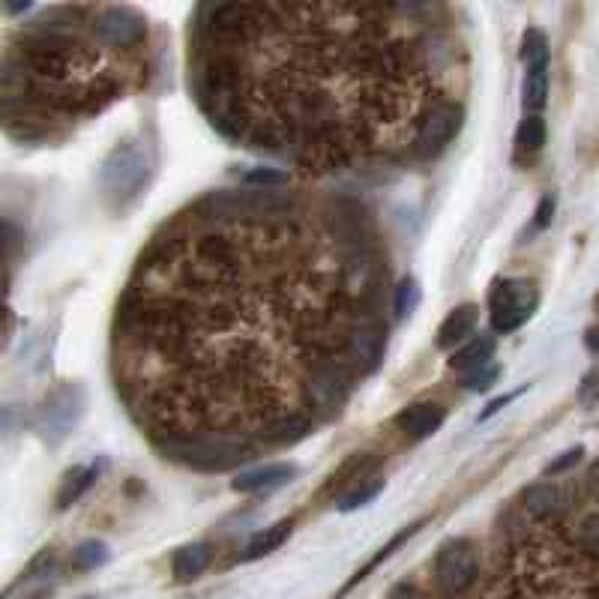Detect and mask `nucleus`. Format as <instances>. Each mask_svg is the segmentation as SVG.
Returning <instances> with one entry per match:
<instances>
[{
  "label": "nucleus",
  "instance_id": "nucleus-17",
  "mask_svg": "<svg viewBox=\"0 0 599 599\" xmlns=\"http://www.w3.org/2000/svg\"><path fill=\"white\" fill-rule=\"evenodd\" d=\"M291 531H294V522L291 519H282L279 525H270V528H264L261 534H255L252 540H249V546L243 549V561H255V558H264V555H270V552H276L288 537H291Z\"/></svg>",
  "mask_w": 599,
  "mask_h": 599
},
{
  "label": "nucleus",
  "instance_id": "nucleus-10",
  "mask_svg": "<svg viewBox=\"0 0 599 599\" xmlns=\"http://www.w3.org/2000/svg\"><path fill=\"white\" fill-rule=\"evenodd\" d=\"M462 120H465L462 102L450 99V102L438 105L426 117V123H423V129H420V135L414 141V153L411 156H417V159H435L438 153H444V147L459 135Z\"/></svg>",
  "mask_w": 599,
  "mask_h": 599
},
{
  "label": "nucleus",
  "instance_id": "nucleus-11",
  "mask_svg": "<svg viewBox=\"0 0 599 599\" xmlns=\"http://www.w3.org/2000/svg\"><path fill=\"white\" fill-rule=\"evenodd\" d=\"M573 510V495L561 483H534L522 492V516L534 525L564 522Z\"/></svg>",
  "mask_w": 599,
  "mask_h": 599
},
{
  "label": "nucleus",
  "instance_id": "nucleus-24",
  "mask_svg": "<svg viewBox=\"0 0 599 599\" xmlns=\"http://www.w3.org/2000/svg\"><path fill=\"white\" fill-rule=\"evenodd\" d=\"M417 297H420V288H417V282L414 279H405V282H399V288H396V315L399 318H405V315H411V309H414V303H417Z\"/></svg>",
  "mask_w": 599,
  "mask_h": 599
},
{
  "label": "nucleus",
  "instance_id": "nucleus-19",
  "mask_svg": "<svg viewBox=\"0 0 599 599\" xmlns=\"http://www.w3.org/2000/svg\"><path fill=\"white\" fill-rule=\"evenodd\" d=\"M576 552L588 561L599 564V510H591L579 519L576 534H573Z\"/></svg>",
  "mask_w": 599,
  "mask_h": 599
},
{
  "label": "nucleus",
  "instance_id": "nucleus-23",
  "mask_svg": "<svg viewBox=\"0 0 599 599\" xmlns=\"http://www.w3.org/2000/svg\"><path fill=\"white\" fill-rule=\"evenodd\" d=\"M105 558H108L105 543H99V540H87V543H81V546L75 549L72 564H75V570H96L99 564H105Z\"/></svg>",
  "mask_w": 599,
  "mask_h": 599
},
{
  "label": "nucleus",
  "instance_id": "nucleus-20",
  "mask_svg": "<svg viewBox=\"0 0 599 599\" xmlns=\"http://www.w3.org/2000/svg\"><path fill=\"white\" fill-rule=\"evenodd\" d=\"M96 480V468H72L66 477H63V486H60V495H57V507H72Z\"/></svg>",
  "mask_w": 599,
  "mask_h": 599
},
{
  "label": "nucleus",
  "instance_id": "nucleus-6",
  "mask_svg": "<svg viewBox=\"0 0 599 599\" xmlns=\"http://www.w3.org/2000/svg\"><path fill=\"white\" fill-rule=\"evenodd\" d=\"M93 33L102 45L114 51H141L147 48V21L129 6H93Z\"/></svg>",
  "mask_w": 599,
  "mask_h": 599
},
{
  "label": "nucleus",
  "instance_id": "nucleus-14",
  "mask_svg": "<svg viewBox=\"0 0 599 599\" xmlns=\"http://www.w3.org/2000/svg\"><path fill=\"white\" fill-rule=\"evenodd\" d=\"M474 327H477V306H474V303H465V306L453 309V312L447 315V321L441 324V330H438V345H441V348H453V345L465 342V339L474 333Z\"/></svg>",
  "mask_w": 599,
  "mask_h": 599
},
{
  "label": "nucleus",
  "instance_id": "nucleus-4",
  "mask_svg": "<svg viewBox=\"0 0 599 599\" xmlns=\"http://www.w3.org/2000/svg\"><path fill=\"white\" fill-rule=\"evenodd\" d=\"M150 180V162L144 156V150L132 141L120 144L102 168V192L111 204V210H123L129 207L141 189Z\"/></svg>",
  "mask_w": 599,
  "mask_h": 599
},
{
  "label": "nucleus",
  "instance_id": "nucleus-22",
  "mask_svg": "<svg viewBox=\"0 0 599 599\" xmlns=\"http://www.w3.org/2000/svg\"><path fill=\"white\" fill-rule=\"evenodd\" d=\"M417 528H423V525L417 522V525L405 528V531H402L399 537H393V540H390V543H387V546H384V549H381V552H378V555H375V558H372V561H369V564H366V567H363V570H360V573H357V576H354V579H351V582H348L345 588H342V594H348L351 588H357V585H360V582H363V579H366V576H369V573H372L375 567H381V564H384V561H387V558H390V555H393L396 549H402V546H405V543H408V540H411V537L417 534Z\"/></svg>",
  "mask_w": 599,
  "mask_h": 599
},
{
  "label": "nucleus",
  "instance_id": "nucleus-29",
  "mask_svg": "<svg viewBox=\"0 0 599 599\" xmlns=\"http://www.w3.org/2000/svg\"><path fill=\"white\" fill-rule=\"evenodd\" d=\"M585 345H588L594 354H599V327H591V330H588V336H585Z\"/></svg>",
  "mask_w": 599,
  "mask_h": 599
},
{
  "label": "nucleus",
  "instance_id": "nucleus-2",
  "mask_svg": "<svg viewBox=\"0 0 599 599\" xmlns=\"http://www.w3.org/2000/svg\"><path fill=\"white\" fill-rule=\"evenodd\" d=\"M441 6L210 3L192 21V93L228 141L333 174L414 153L450 102Z\"/></svg>",
  "mask_w": 599,
  "mask_h": 599
},
{
  "label": "nucleus",
  "instance_id": "nucleus-27",
  "mask_svg": "<svg viewBox=\"0 0 599 599\" xmlns=\"http://www.w3.org/2000/svg\"><path fill=\"white\" fill-rule=\"evenodd\" d=\"M390 599H429L417 585H399V588H393V594Z\"/></svg>",
  "mask_w": 599,
  "mask_h": 599
},
{
  "label": "nucleus",
  "instance_id": "nucleus-21",
  "mask_svg": "<svg viewBox=\"0 0 599 599\" xmlns=\"http://www.w3.org/2000/svg\"><path fill=\"white\" fill-rule=\"evenodd\" d=\"M546 120L540 117V114H528L525 120H522V126H519V132H516V147L522 150V153H537V150H543V144H546Z\"/></svg>",
  "mask_w": 599,
  "mask_h": 599
},
{
  "label": "nucleus",
  "instance_id": "nucleus-7",
  "mask_svg": "<svg viewBox=\"0 0 599 599\" xmlns=\"http://www.w3.org/2000/svg\"><path fill=\"white\" fill-rule=\"evenodd\" d=\"M477 576H480V555L471 540H450L441 546L435 558V582L441 594L462 597L465 591L474 588Z\"/></svg>",
  "mask_w": 599,
  "mask_h": 599
},
{
  "label": "nucleus",
  "instance_id": "nucleus-13",
  "mask_svg": "<svg viewBox=\"0 0 599 599\" xmlns=\"http://www.w3.org/2000/svg\"><path fill=\"white\" fill-rule=\"evenodd\" d=\"M396 423H399V429H402L408 438H426V435L438 432V426L444 423V408H438V405H432V402L411 405Z\"/></svg>",
  "mask_w": 599,
  "mask_h": 599
},
{
  "label": "nucleus",
  "instance_id": "nucleus-9",
  "mask_svg": "<svg viewBox=\"0 0 599 599\" xmlns=\"http://www.w3.org/2000/svg\"><path fill=\"white\" fill-rule=\"evenodd\" d=\"M81 408H84V393H81L75 384L57 387V390L45 399V405H42V411H39V432H42V438H45L48 444L63 441V438L72 432V426L78 423Z\"/></svg>",
  "mask_w": 599,
  "mask_h": 599
},
{
  "label": "nucleus",
  "instance_id": "nucleus-16",
  "mask_svg": "<svg viewBox=\"0 0 599 599\" xmlns=\"http://www.w3.org/2000/svg\"><path fill=\"white\" fill-rule=\"evenodd\" d=\"M492 351H495V339H492V336H477V339H471L462 351H456V357L450 360V366H453L456 372L474 375V372L486 369V363L492 360Z\"/></svg>",
  "mask_w": 599,
  "mask_h": 599
},
{
  "label": "nucleus",
  "instance_id": "nucleus-28",
  "mask_svg": "<svg viewBox=\"0 0 599 599\" xmlns=\"http://www.w3.org/2000/svg\"><path fill=\"white\" fill-rule=\"evenodd\" d=\"M510 399H516V393H510V396H501V399H495V402H492V405L486 408V414H483V417H492V414H495L498 408H504V405H507Z\"/></svg>",
  "mask_w": 599,
  "mask_h": 599
},
{
  "label": "nucleus",
  "instance_id": "nucleus-25",
  "mask_svg": "<svg viewBox=\"0 0 599 599\" xmlns=\"http://www.w3.org/2000/svg\"><path fill=\"white\" fill-rule=\"evenodd\" d=\"M582 456H585V447H573V450L561 453V459H555V462L546 468V477H561V474H567L570 468H576V465L582 462Z\"/></svg>",
  "mask_w": 599,
  "mask_h": 599
},
{
  "label": "nucleus",
  "instance_id": "nucleus-18",
  "mask_svg": "<svg viewBox=\"0 0 599 599\" xmlns=\"http://www.w3.org/2000/svg\"><path fill=\"white\" fill-rule=\"evenodd\" d=\"M381 489H384V480L375 477V474H366V477L354 480V483L339 495V504H336V507H339L342 513H348V510H360L363 504L375 501V498L381 495Z\"/></svg>",
  "mask_w": 599,
  "mask_h": 599
},
{
  "label": "nucleus",
  "instance_id": "nucleus-5",
  "mask_svg": "<svg viewBox=\"0 0 599 599\" xmlns=\"http://www.w3.org/2000/svg\"><path fill=\"white\" fill-rule=\"evenodd\" d=\"M540 303V291L531 279H498L489 291V315L495 333L519 330Z\"/></svg>",
  "mask_w": 599,
  "mask_h": 599
},
{
  "label": "nucleus",
  "instance_id": "nucleus-26",
  "mask_svg": "<svg viewBox=\"0 0 599 599\" xmlns=\"http://www.w3.org/2000/svg\"><path fill=\"white\" fill-rule=\"evenodd\" d=\"M552 213H555V198L552 195H546L543 201H540V207H537V228H549V222H552Z\"/></svg>",
  "mask_w": 599,
  "mask_h": 599
},
{
  "label": "nucleus",
  "instance_id": "nucleus-1",
  "mask_svg": "<svg viewBox=\"0 0 599 599\" xmlns=\"http://www.w3.org/2000/svg\"><path fill=\"white\" fill-rule=\"evenodd\" d=\"M384 285L348 204L210 192L135 264L111 336L117 393L156 450L192 471L291 447L378 369Z\"/></svg>",
  "mask_w": 599,
  "mask_h": 599
},
{
  "label": "nucleus",
  "instance_id": "nucleus-3",
  "mask_svg": "<svg viewBox=\"0 0 599 599\" xmlns=\"http://www.w3.org/2000/svg\"><path fill=\"white\" fill-rule=\"evenodd\" d=\"M90 18L93 6H54L12 36L0 57V126L9 135L54 138L144 81L147 48L102 45Z\"/></svg>",
  "mask_w": 599,
  "mask_h": 599
},
{
  "label": "nucleus",
  "instance_id": "nucleus-12",
  "mask_svg": "<svg viewBox=\"0 0 599 599\" xmlns=\"http://www.w3.org/2000/svg\"><path fill=\"white\" fill-rule=\"evenodd\" d=\"M294 474H297V468L291 462H276V465H264V468H255V471L237 474L231 489L234 492H267V489L288 483Z\"/></svg>",
  "mask_w": 599,
  "mask_h": 599
},
{
  "label": "nucleus",
  "instance_id": "nucleus-8",
  "mask_svg": "<svg viewBox=\"0 0 599 599\" xmlns=\"http://www.w3.org/2000/svg\"><path fill=\"white\" fill-rule=\"evenodd\" d=\"M522 60L528 66L525 75V108L531 114L543 111L546 96H549V39L543 30L531 27L522 39Z\"/></svg>",
  "mask_w": 599,
  "mask_h": 599
},
{
  "label": "nucleus",
  "instance_id": "nucleus-15",
  "mask_svg": "<svg viewBox=\"0 0 599 599\" xmlns=\"http://www.w3.org/2000/svg\"><path fill=\"white\" fill-rule=\"evenodd\" d=\"M213 561V549L207 543H192V546H183L177 555H174V579L177 582H195Z\"/></svg>",
  "mask_w": 599,
  "mask_h": 599
}]
</instances>
